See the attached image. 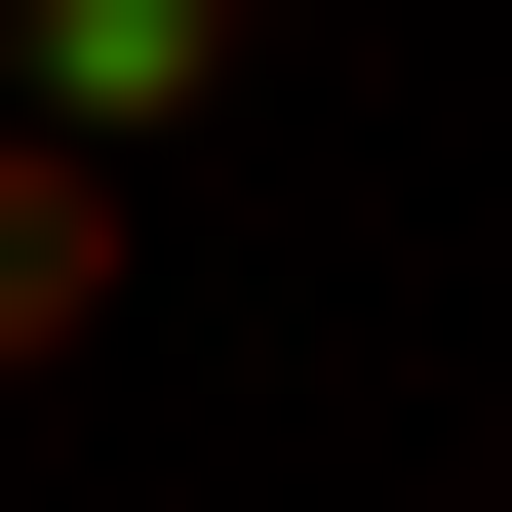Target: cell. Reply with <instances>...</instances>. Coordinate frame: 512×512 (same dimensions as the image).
Instances as JSON below:
<instances>
[{
	"label": "cell",
	"mask_w": 512,
	"mask_h": 512,
	"mask_svg": "<svg viewBox=\"0 0 512 512\" xmlns=\"http://www.w3.org/2000/svg\"><path fill=\"white\" fill-rule=\"evenodd\" d=\"M237 40H276V0H0V119H40V158H197V119H237Z\"/></svg>",
	"instance_id": "cell-1"
},
{
	"label": "cell",
	"mask_w": 512,
	"mask_h": 512,
	"mask_svg": "<svg viewBox=\"0 0 512 512\" xmlns=\"http://www.w3.org/2000/svg\"><path fill=\"white\" fill-rule=\"evenodd\" d=\"M119 237H158L119 158H40V119H0V355H79V316H119Z\"/></svg>",
	"instance_id": "cell-2"
}]
</instances>
